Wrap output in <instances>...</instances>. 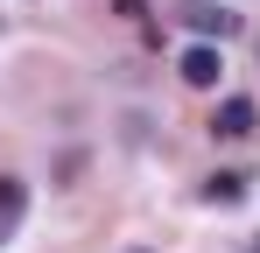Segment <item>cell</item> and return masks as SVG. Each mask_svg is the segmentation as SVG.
<instances>
[{
  "label": "cell",
  "mask_w": 260,
  "mask_h": 253,
  "mask_svg": "<svg viewBox=\"0 0 260 253\" xmlns=\"http://www.w3.org/2000/svg\"><path fill=\"white\" fill-rule=\"evenodd\" d=\"M176 21H183L197 42H211V36L225 42L232 28H239V14H232V7H211V0H183V7H176Z\"/></svg>",
  "instance_id": "cell-1"
},
{
  "label": "cell",
  "mask_w": 260,
  "mask_h": 253,
  "mask_svg": "<svg viewBox=\"0 0 260 253\" xmlns=\"http://www.w3.org/2000/svg\"><path fill=\"white\" fill-rule=\"evenodd\" d=\"M253 126H260L253 99H218V113H211V134H218V141H246Z\"/></svg>",
  "instance_id": "cell-2"
},
{
  "label": "cell",
  "mask_w": 260,
  "mask_h": 253,
  "mask_svg": "<svg viewBox=\"0 0 260 253\" xmlns=\"http://www.w3.org/2000/svg\"><path fill=\"white\" fill-rule=\"evenodd\" d=\"M21 211H28V183H21V176H0V246L14 239Z\"/></svg>",
  "instance_id": "cell-3"
},
{
  "label": "cell",
  "mask_w": 260,
  "mask_h": 253,
  "mask_svg": "<svg viewBox=\"0 0 260 253\" xmlns=\"http://www.w3.org/2000/svg\"><path fill=\"white\" fill-rule=\"evenodd\" d=\"M218 71H225V64H218V49H211V42H197V49H183V84H197V91H211V84H218Z\"/></svg>",
  "instance_id": "cell-4"
},
{
  "label": "cell",
  "mask_w": 260,
  "mask_h": 253,
  "mask_svg": "<svg viewBox=\"0 0 260 253\" xmlns=\"http://www.w3.org/2000/svg\"><path fill=\"white\" fill-rule=\"evenodd\" d=\"M204 197H211V204H239V197H246V176H239V169H218L211 183H204Z\"/></svg>",
  "instance_id": "cell-5"
}]
</instances>
